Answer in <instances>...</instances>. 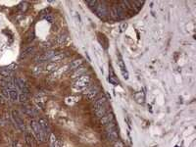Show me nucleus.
Wrapping results in <instances>:
<instances>
[{
	"label": "nucleus",
	"mask_w": 196,
	"mask_h": 147,
	"mask_svg": "<svg viewBox=\"0 0 196 147\" xmlns=\"http://www.w3.org/2000/svg\"><path fill=\"white\" fill-rule=\"evenodd\" d=\"M54 55H55L54 51H52V50L46 51V52H44L43 54L39 55V56L35 58V61H36L37 63H42V62H45L47 60H51V58H52Z\"/></svg>",
	"instance_id": "423d86ee"
},
{
	"label": "nucleus",
	"mask_w": 196,
	"mask_h": 147,
	"mask_svg": "<svg viewBox=\"0 0 196 147\" xmlns=\"http://www.w3.org/2000/svg\"><path fill=\"white\" fill-rule=\"evenodd\" d=\"M127 27H128V24L124 22V23H122L121 25H120V30L121 31H125V30H127Z\"/></svg>",
	"instance_id": "a878e982"
},
{
	"label": "nucleus",
	"mask_w": 196,
	"mask_h": 147,
	"mask_svg": "<svg viewBox=\"0 0 196 147\" xmlns=\"http://www.w3.org/2000/svg\"><path fill=\"white\" fill-rule=\"evenodd\" d=\"M25 138H26V142L27 144L30 147H37V142L36 139L34 138V136L30 133H25Z\"/></svg>",
	"instance_id": "6e6552de"
},
{
	"label": "nucleus",
	"mask_w": 196,
	"mask_h": 147,
	"mask_svg": "<svg viewBox=\"0 0 196 147\" xmlns=\"http://www.w3.org/2000/svg\"><path fill=\"white\" fill-rule=\"evenodd\" d=\"M14 85L15 87L18 89V91L20 90L22 92V94H26V95H29L30 93V88L27 86V82L24 81V79L20 78H14Z\"/></svg>",
	"instance_id": "7ed1b4c3"
},
{
	"label": "nucleus",
	"mask_w": 196,
	"mask_h": 147,
	"mask_svg": "<svg viewBox=\"0 0 196 147\" xmlns=\"http://www.w3.org/2000/svg\"><path fill=\"white\" fill-rule=\"evenodd\" d=\"M27 99H29V95H26V94H21V95H19V100H20V102L25 103V102L27 101Z\"/></svg>",
	"instance_id": "b1692460"
},
{
	"label": "nucleus",
	"mask_w": 196,
	"mask_h": 147,
	"mask_svg": "<svg viewBox=\"0 0 196 147\" xmlns=\"http://www.w3.org/2000/svg\"><path fill=\"white\" fill-rule=\"evenodd\" d=\"M98 93H99V87L96 86V85L90 87L89 89H87V90L85 91L86 97H87L88 99H90V100H92V99L95 98L97 96Z\"/></svg>",
	"instance_id": "0eeeda50"
},
{
	"label": "nucleus",
	"mask_w": 196,
	"mask_h": 147,
	"mask_svg": "<svg viewBox=\"0 0 196 147\" xmlns=\"http://www.w3.org/2000/svg\"><path fill=\"white\" fill-rule=\"evenodd\" d=\"M90 82V77L88 75H84L81 77L77 78V79L74 81V87L77 88H84Z\"/></svg>",
	"instance_id": "39448f33"
},
{
	"label": "nucleus",
	"mask_w": 196,
	"mask_h": 147,
	"mask_svg": "<svg viewBox=\"0 0 196 147\" xmlns=\"http://www.w3.org/2000/svg\"><path fill=\"white\" fill-rule=\"evenodd\" d=\"M38 123H39V125H40V126L43 129V130L46 133H49V130H50V128H49V125H48V123H47L45 120H39L38 121Z\"/></svg>",
	"instance_id": "6ab92c4d"
},
{
	"label": "nucleus",
	"mask_w": 196,
	"mask_h": 147,
	"mask_svg": "<svg viewBox=\"0 0 196 147\" xmlns=\"http://www.w3.org/2000/svg\"><path fill=\"white\" fill-rule=\"evenodd\" d=\"M95 9H96L97 14L100 15V16H105L106 14H107V9H106V6L103 3L98 2L97 6H95Z\"/></svg>",
	"instance_id": "4468645a"
},
{
	"label": "nucleus",
	"mask_w": 196,
	"mask_h": 147,
	"mask_svg": "<svg viewBox=\"0 0 196 147\" xmlns=\"http://www.w3.org/2000/svg\"><path fill=\"white\" fill-rule=\"evenodd\" d=\"M15 67L14 64H12L10 66H8V67H3V68H0V75H2L3 78H8V77H10V75L12 74V72H13V68Z\"/></svg>",
	"instance_id": "9d476101"
},
{
	"label": "nucleus",
	"mask_w": 196,
	"mask_h": 147,
	"mask_svg": "<svg viewBox=\"0 0 196 147\" xmlns=\"http://www.w3.org/2000/svg\"><path fill=\"white\" fill-rule=\"evenodd\" d=\"M113 146L114 147H125L124 143L122 141H120V140H117V141L114 142V145Z\"/></svg>",
	"instance_id": "bb28decb"
},
{
	"label": "nucleus",
	"mask_w": 196,
	"mask_h": 147,
	"mask_svg": "<svg viewBox=\"0 0 196 147\" xmlns=\"http://www.w3.org/2000/svg\"><path fill=\"white\" fill-rule=\"evenodd\" d=\"M134 98L138 103H143L144 102V94L142 92H136L134 94Z\"/></svg>",
	"instance_id": "4be33fe9"
},
{
	"label": "nucleus",
	"mask_w": 196,
	"mask_h": 147,
	"mask_svg": "<svg viewBox=\"0 0 196 147\" xmlns=\"http://www.w3.org/2000/svg\"><path fill=\"white\" fill-rule=\"evenodd\" d=\"M63 57H64V55L63 54H59V55H57V56H53L52 58H51V62L58 61V60H60V59H62Z\"/></svg>",
	"instance_id": "393cba45"
},
{
	"label": "nucleus",
	"mask_w": 196,
	"mask_h": 147,
	"mask_svg": "<svg viewBox=\"0 0 196 147\" xmlns=\"http://www.w3.org/2000/svg\"><path fill=\"white\" fill-rule=\"evenodd\" d=\"M45 20H47V21L50 22V23H52V22L54 21L53 17H52V16H50V15H47L46 17H45Z\"/></svg>",
	"instance_id": "cd10ccee"
},
{
	"label": "nucleus",
	"mask_w": 196,
	"mask_h": 147,
	"mask_svg": "<svg viewBox=\"0 0 196 147\" xmlns=\"http://www.w3.org/2000/svg\"><path fill=\"white\" fill-rule=\"evenodd\" d=\"M109 81L112 83L114 85H119V79L116 78L115 74H114L112 71H111V74H110V77H109Z\"/></svg>",
	"instance_id": "412c9836"
},
{
	"label": "nucleus",
	"mask_w": 196,
	"mask_h": 147,
	"mask_svg": "<svg viewBox=\"0 0 196 147\" xmlns=\"http://www.w3.org/2000/svg\"><path fill=\"white\" fill-rule=\"evenodd\" d=\"M93 110H94V113L97 117L102 118L104 115L107 114V105L105 106H96V107H93Z\"/></svg>",
	"instance_id": "1a4fd4ad"
},
{
	"label": "nucleus",
	"mask_w": 196,
	"mask_h": 147,
	"mask_svg": "<svg viewBox=\"0 0 196 147\" xmlns=\"http://www.w3.org/2000/svg\"><path fill=\"white\" fill-rule=\"evenodd\" d=\"M22 111H23L24 114H26V115H27V116H30V117H35L37 115V112L35 111L34 108H33V107L24 106L23 108H22Z\"/></svg>",
	"instance_id": "f8f14e48"
},
{
	"label": "nucleus",
	"mask_w": 196,
	"mask_h": 147,
	"mask_svg": "<svg viewBox=\"0 0 196 147\" xmlns=\"http://www.w3.org/2000/svg\"><path fill=\"white\" fill-rule=\"evenodd\" d=\"M30 126L31 129H33V133L35 134V136H36L37 139L40 141V142H44L46 141L47 139V133L43 130V129L39 125V123L37 121H31L30 122Z\"/></svg>",
	"instance_id": "f03ea898"
},
{
	"label": "nucleus",
	"mask_w": 196,
	"mask_h": 147,
	"mask_svg": "<svg viewBox=\"0 0 196 147\" xmlns=\"http://www.w3.org/2000/svg\"><path fill=\"white\" fill-rule=\"evenodd\" d=\"M19 91L17 88L9 89V99L11 101H17L19 99Z\"/></svg>",
	"instance_id": "2eb2a0df"
},
{
	"label": "nucleus",
	"mask_w": 196,
	"mask_h": 147,
	"mask_svg": "<svg viewBox=\"0 0 196 147\" xmlns=\"http://www.w3.org/2000/svg\"><path fill=\"white\" fill-rule=\"evenodd\" d=\"M87 71V68H77V69H76V71L73 73V75H72V78H77L78 77H81V75H84V74Z\"/></svg>",
	"instance_id": "dca6fc26"
},
{
	"label": "nucleus",
	"mask_w": 196,
	"mask_h": 147,
	"mask_svg": "<svg viewBox=\"0 0 196 147\" xmlns=\"http://www.w3.org/2000/svg\"><path fill=\"white\" fill-rule=\"evenodd\" d=\"M57 67H58V65L56 64V63H55V62H52V63H50L49 65H47V66H46V71H47V72L51 73V72H53V71L56 70Z\"/></svg>",
	"instance_id": "5701e85b"
},
{
	"label": "nucleus",
	"mask_w": 196,
	"mask_h": 147,
	"mask_svg": "<svg viewBox=\"0 0 196 147\" xmlns=\"http://www.w3.org/2000/svg\"><path fill=\"white\" fill-rule=\"evenodd\" d=\"M119 66H120L121 72H122V74H123L124 78H125V79H128V72H127V70H125V66L124 61H123V59L121 58V56H120V60H119Z\"/></svg>",
	"instance_id": "f3484780"
},
{
	"label": "nucleus",
	"mask_w": 196,
	"mask_h": 147,
	"mask_svg": "<svg viewBox=\"0 0 196 147\" xmlns=\"http://www.w3.org/2000/svg\"><path fill=\"white\" fill-rule=\"evenodd\" d=\"M114 121V114L113 113H107L106 115H104L103 117L100 118V123L102 125H108L111 122Z\"/></svg>",
	"instance_id": "9b49d317"
},
{
	"label": "nucleus",
	"mask_w": 196,
	"mask_h": 147,
	"mask_svg": "<svg viewBox=\"0 0 196 147\" xmlns=\"http://www.w3.org/2000/svg\"><path fill=\"white\" fill-rule=\"evenodd\" d=\"M12 118H13V121L15 123L16 126L21 129V130H25L26 129V126H25V122L22 119V117L20 116V114L18 113V111H12Z\"/></svg>",
	"instance_id": "20e7f679"
},
{
	"label": "nucleus",
	"mask_w": 196,
	"mask_h": 147,
	"mask_svg": "<svg viewBox=\"0 0 196 147\" xmlns=\"http://www.w3.org/2000/svg\"><path fill=\"white\" fill-rule=\"evenodd\" d=\"M107 105V99H106L105 96H102L100 98L96 99L95 101H94V104H93V107H96V106H105Z\"/></svg>",
	"instance_id": "a211bd4d"
},
{
	"label": "nucleus",
	"mask_w": 196,
	"mask_h": 147,
	"mask_svg": "<svg viewBox=\"0 0 196 147\" xmlns=\"http://www.w3.org/2000/svg\"><path fill=\"white\" fill-rule=\"evenodd\" d=\"M84 59H77V60H74L72 61V63L70 64L69 66V70L72 71V70H76L77 68H80V67L84 64Z\"/></svg>",
	"instance_id": "ddd939ff"
},
{
	"label": "nucleus",
	"mask_w": 196,
	"mask_h": 147,
	"mask_svg": "<svg viewBox=\"0 0 196 147\" xmlns=\"http://www.w3.org/2000/svg\"><path fill=\"white\" fill-rule=\"evenodd\" d=\"M105 136L107 140L110 142H115L117 140H119V133H118V129L117 125L115 122H111L110 124L106 125V133Z\"/></svg>",
	"instance_id": "f257e3e1"
},
{
	"label": "nucleus",
	"mask_w": 196,
	"mask_h": 147,
	"mask_svg": "<svg viewBox=\"0 0 196 147\" xmlns=\"http://www.w3.org/2000/svg\"><path fill=\"white\" fill-rule=\"evenodd\" d=\"M34 50H35V48H34L33 46V47H27V48H26V49L22 52L21 58H25V57H27V56H29V55H30L31 53L33 52Z\"/></svg>",
	"instance_id": "aec40b11"
}]
</instances>
